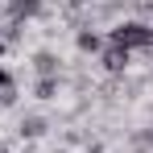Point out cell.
<instances>
[{"label": "cell", "mask_w": 153, "mask_h": 153, "mask_svg": "<svg viewBox=\"0 0 153 153\" xmlns=\"http://www.w3.org/2000/svg\"><path fill=\"white\" fill-rule=\"evenodd\" d=\"M17 103V79L0 66V108H13Z\"/></svg>", "instance_id": "cell-6"}, {"label": "cell", "mask_w": 153, "mask_h": 153, "mask_svg": "<svg viewBox=\"0 0 153 153\" xmlns=\"http://www.w3.org/2000/svg\"><path fill=\"white\" fill-rule=\"evenodd\" d=\"M42 8H46L42 0H4V13H8V21H21V25H25L29 17H37Z\"/></svg>", "instance_id": "cell-3"}, {"label": "cell", "mask_w": 153, "mask_h": 153, "mask_svg": "<svg viewBox=\"0 0 153 153\" xmlns=\"http://www.w3.org/2000/svg\"><path fill=\"white\" fill-rule=\"evenodd\" d=\"M0 153H8V149H0Z\"/></svg>", "instance_id": "cell-11"}, {"label": "cell", "mask_w": 153, "mask_h": 153, "mask_svg": "<svg viewBox=\"0 0 153 153\" xmlns=\"http://www.w3.org/2000/svg\"><path fill=\"white\" fill-rule=\"evenodd\" d=\"M58 91H62L58 75H54V79H37V83H33V95H37V100H54Z\"/></svg>", "instance_id": "cell-8"}, {"label": "cell", "mask_w": 153, "mask_h": 153, "mask_svg": "<svg viewBox=\"0 0 153 153\" xmlns=\"http://www.w3.org/2000/svg\"><path fill=\"white\" fill-rule=\"evenodd\" d=\"M33 71H37V79H54V75H58V54L37 50V54H33Z\"/></svg>", "instance_id": "cell-4"}, {"label": "cell", "mask_w": 153, "mask_h": 153, "mask_svg": "<svg viewBox=\"0 0 153 153\" xmlns=\"http://www.w3.org/2000/svg\"><path fill=\"white\" fill-rule=\"evenodd\" d=\"M100 62H103V71L112 79H120V75H128V66H132V54L120 50V46H108V50L100 54Z\"/></svg>", "instance_id": "cell-2"}, {"label": "cell", "mask_w": 153, "mask_h": 153, "mask_svg": "<svg viewBox=\"0 0 153 153\" xmlns=\"http://www.w3.org/2000/svg\"><path fill=\"white\" fill-rule=\"evenodd\" d=\"M75 42H79V50H83V54H100V46H103V42H100V33H95L91 25H83V29H79V37H75Z\"/></svg>", "instance_id": "cell-7"}, {"label": "cell", "mask_w": 153, "mask_h": 153, "mask_svg": "<svg viewBox=\"0 0 153 153\" xmlns=\"http://www.w3.org/2000/svg\"><path fill=\"white\" fill-rule=\"evenodd\" d=\"M46 128H50V124H46V116H25V120L17 124V132H21V141H37Z\"/></svg>", "instance_id": "cell-5"}, {"label": "cell", "mask_w": 153, "mask_h": 153, "mask_svg": "<svg viewBox=\"0 0 153 153\" xmlns=\"http://www.w3.org/2000/svg\"><path fill=\"white\" fill-rule=\"evenodd\" d=\"M108 42L132 54V50H141V46H153V25H145V21H120V25L108 33Z\"/></svg>", "instance_id": "cell-1"}, {"label": "cell", "mask_w": 153, "mask_h": 153, "mask_svg": "<svg viewBox=\"0 0 153 153\" xmlns=\"http://www.w3.org/2000/svg\"><path fill=\"white\" fill-rule=\"evenodd\" d=\"M4 54H8V42H4V33H0V58H4Z\"/></svg>", "instance_id": "cell-9"}, {"label": "cell", "mask_w": 153, "mask_h": 153, "mask_svg": "<svg viewBox=\"0 0 153 153\" xmlns=\"http://www.w3.org/2000/svg\"><path fill=\"white\" fill-rule=\"evenodd\" d=\"M50 153H71V149H50Z\"/></svg>", "instance_id": "cell-10"}]
</instances>
